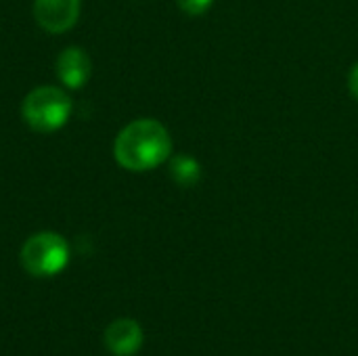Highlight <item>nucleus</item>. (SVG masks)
<instances>
[{"instance_id":"obj_1","label":"nucleus","mask_w":358,"mask_h":356,"mask_svg":"<svg viewBox=\"0 0 358 356\" xmlns=\"http://www.w3.org/2000/svg\"><path fill=\"white\" fill-rule=\"evenodd\" d=\"M115 162L130 172H147L162 166L172 155V138L168 128L153 120L141 118L122 128L113 143Z\"/></svg>"},{"instance_id":"obj_2","label":"nucleus","mask_w":358,"mask_h":356,"mask_svg":"<svg viewBox=\"0 0 358 356\" xmlns=\"http://www.w3.org/2000/svg\"><path fill=\"white\" fill-rule=\"evenodd\" d=\"M21 115L36 132H55L71 115V97L59 86H38L23 99Z\"/></svg>"},{"instance_id":"obj_3","label":"nucleus","mask_w":358,"mask_h":356,"mask_svg":"<svg viewBox=\"0 0 358 356\" xmlns=\"http://www.w3.org/2000/svg\"><path fill=\"white\" fill-rule=\"evenodd\" d=\"M69 243L63 235L42 231L31 235L21 248V264L34 277L59 275L69 262Z\"/></svg>"},{"instance_id":"obj_4","label":"nucleus","mask_w":358,"mask_h":356,"mask_svg":"<svg viewBox=\"0 0 358 356\" xmlns=\"http://www.w3.org/2000/svg\"><path fill=\"white\" fill-rule=\"evenodd\" d=\"M82 10V0H34V17L48 34H63L71 29Z\"/></svg>"},{"instance_id":"obj_5","label":"nucleus","mask_w":358,"mask_h":356,"mask_svg":"<svg viewBox=\"0 0 358 356\" xmlns=\"http://www.w3.org/2000/svg\"><path fill=\"white\" fill-rule=\"evenodd\" d=\"M90 73H92V61L84 48L69 46L61 50L57 59V78L63 86L78 90L90 80Z\"/></svg>"},{"instance_id":"obj_6","label":"nucleus","mask_w":358,"mask_h":356,"mask_svg":"<svg viewBox=\"0 0 358 356\" xmlns=\"http://www.w3.org/2000/svg\"><path fill=\"white\" fill-rule=\"evenodd\" d=\"M105 346L115 356L136 355L143 346V327L132 319H117L105 329Z\"/></svg>"},{"instance_id":"obj_7","label":"nucleus","mask_w":358,"mask_h":356,"mask_svg":"<svg viewBox=\"0 0 358 356\" xmlns=\"http://www.w3.org/2000/svg\"><path fill=\"white\" fill-rule=\"evenodd\" d=\"M170 174L176 180V185L189 189L195 187L201 178V166L191 155H174L170 162Z\"/></svg>"},{"instance_id":"obj_8","label":"nucleus","mask_w":358,"mask_h":356,"mask_svg":"<svg viewBox=\"0 0 358 356\" xmlns=\"http://www.w3.org/2000/svg\"><path fill=\"white\" fill-rule=\"evenodd\" d=\"M214 0H176L178 8L191 17H197V15H203L206 10H210Z\"/></svg>"},{"instance_id":"obj_9","label":"nucleus","mask_w":358,"mask_h":356,"mask_svg":"<svg viewBox=\"0 0 358 356\" xmlns=\"http://www.w3.org/2000/svg\"><path fill=\"white\" fill-rule=\"evenodd\" d=\"M348 88L352 92V97L358 101V63L350 69V76H348Z\"/></svg>"}]
</instances>
